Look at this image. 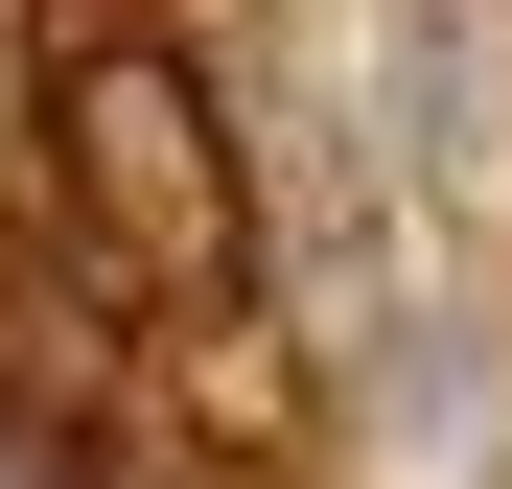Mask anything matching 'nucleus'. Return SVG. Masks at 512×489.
I'll return each mask as SVG.
<instances>
[{
    "label": "nucleus",
    "instance_id": "nucleus-2",
    "mask_svg": "<svg viewBox=\"0 0 512 489\" xmlns=\"http://www.w3.org/2000/svg\"><path fill=\"white\" fill-rule=\"evenodd\" d=\"M117 489H303V466L256 443V420H140V466H117Z\"/></svg>",
    "mask_w": 512,
    "mask_h": 489
},
{
    "label": "nucleus",
    "instance_id": "nucleus-1",
    "mask_svg": "<svg viewBox=\"0 0 512 489\" xmlns=\"http://www.w3.org/2000/svg\"><path fill=\"white\" fill-rule=\"evenodd\" d=\"M24 187L94 233V280L140 303V350L187 420L280 396V303H256V163L187 47V0H24Z\"/></svg>",
    "mask_w": 512,
    "mask_h": 489
}]
</instances>
